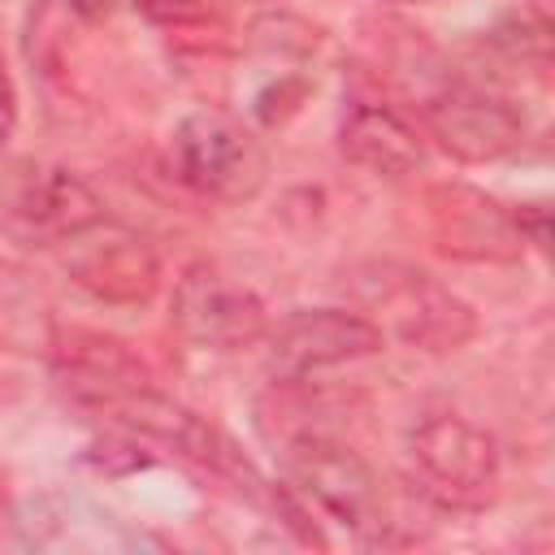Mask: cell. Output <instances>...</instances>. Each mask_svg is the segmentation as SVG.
<instances>
[{"mask_svg": "<svg viewBox=\"0 0 555 555\" xmlns=\"http://www.w3.org/2000/svg\"><path fill=\"white\" fill-rule=\"evenodd\" d=\"M533 17H542V22H551V0H533Z\"/></svg>", "mask_w": 555, "mask_h": 555, "instance_id": "cell-16", "label": "cell"}, {"mask_svg": "<svg viewBox=\"0 0 555 555\" xmlns=\"http://www.w3.org/2000/svg\"><path fill=\"white\" fill-rule=\"evenodd\" d=\"M421 134L460 165H494L525 143V113L477 82H447L421 104Z\"/></svg>", "mask_w": 555, "mask_h": 555, "instance_id": "cell-6", "label": "cell"}, {"mask_svg": "<svg viewBox=\"0 0 555 555\" xmlns=\"http://www.w3.org/2000/svg\"><path fill=\"white\" fill-rule=\"evenodd\" d=\"M65 273L100 304H147L160 291V256L108 217L61 243Z\"/></svg>", "mask_w": 555, "mask_h": 555, "instance_id": "cell-10", "label": "cell"}, {"mask_svg": "<svg viewBox=\"0 0 555 555\" xmlns=\"http://www.w3.org/2000/svg\"><path fill=\"white\" fill-rule=\"evenodd\" d=\"M343 295L364 312L382 338H395L412 351L447 356L477 338V312L434 273L403 260H360L343 269Z\"/></svg>", "mask_w": 555, "mask_h": 555, "instance_id": "cell-2", "label": "cell"}, {"mask_svg": "<svg viewBox=\"0 0 555 555\" xmlns=\"http://www.w3.org/2000/svg\"><path fill=\"white\" fill-rule=\"evenodd\" d=\"M139 17L152 26H204L230 13V0H130Z\"/></svg>", "mask_w": 555, "mask_h": 555, "instance_id": "cell-13", "label": "cell"}, {"mask_svg": "<svg viewBox=\"0 0 555 555\" xmlns=\"http://www.w3.org/2000/svg\"><path fill=\"white\" fill-rule=\"evenodd\" d=\"M269 360L282 377H312L386 347L382 330L356 308H295L269 321Z\"/></svg>", "mask_w": 555, "mask_h": 555, "instance_id": "cell-9", "label": "cell"}, {"mask_svg": "<svg viewBox=\"0 0 555 555\" xmlns=\"http://www.w3.org/2000/svg\"><path fill=\"white\" fill-rule=\"evenodd\" d=\"M273 451L282 464V486L304 507H317L321 516L377 546L416 542V529L399 520L395 494L386 490L382 473L338 429H291L273 438Z\"/></svg>", "mask_w": 555, "mask_h": 555, "instance_id": "cell-1", "label": "cell"}, {"mask_svg": "<svg viewBox=\"0 0 555 555\" xmlns=\"http://www.w3.org/2000/svg\"><path fill=\"white\" fill-rule=\"evenodd\" d=\"M425 225L442 256L473 264H512L525 256V234L516 225V208L468 186V182H434L425 191Z\"/></svg>", "mask_w": 555, "mask_h": 555, "instance_id": "cell-8", "label": "cell"}, {"mask_svg": "<svg viewBox=\"0 0 555 555\" xmlns=\"http://www.w3.org/2000/svg\"><path fill=\"white\" fill-rule=\"evenodd\" d=\"M403 473L425 507L451 516L486 512L503 481L499 442L460 412H425L412 421L403 438Z\"/></svg>", "mask_w": 555, "mask_h": 555, "instance_id": "cell-3", "label": "cell"}, {"mask_svg": "<svg viewBox=\"0 0 555 555\" xmlns=\"http://www.w3.org/2000/svg\"><path fill=\"white\" fill-rule=\"evenodd\" d=\"M104 217L100 195L61 165H17L0 182V225L22 243L61 247Z\"/></svg>", "mask_w": 555, "mask_h": 555, "instance_id": "cell-7", "label": "cell"}, {"mask_svg": "<svg viewBox=\"0 0 555 555\" xmlns=\"http://www.w3.org/2000/svg\"><path fill=\"white\" fill-rule=\"evenodd\" d=\"M338 147L351 165H360L377 178H408L429 156L425 134L416 130V121H408L399 108L377 104V100H356L343 113Z\"/></svg>", "mask_w": 555, "mask_h": 555, "instance_id": "cell-12", "label": "cell"}, {"mask_svg": "<svg viewBox=\"0 0 555 555\" xmlns=\"http://www.w3.org/2000/svg\"><path fill=\"white\" fill-rule=\"evenodd\" d=\"M395 4H429V0H395Z\"/></svg>", "mask_w": 555, "mask_h": 555, "instance_id": "cell-17", "label": "cell"}, {"mask_svg": "<svg viewBox=\"0 0 555 555\" xmlns=\"http://www.w3.org/2000/svg\"><path fill=\"white\" fill-rule=\"evenodd\" d=\"M173 173L204 199L217 204H247L269 182V152L264 139L230 113L199 108L191 113L169 143Z\"/></svg>", "mask_w": 555, "mask_h": 555, "instance_id": "cell-4", "label": "cell"}, {"mask_svg": "<svg viewBox=\"0 0 555 555\" xmlns=\"http://www.w3.org/2000/svg\"><path fill=\"white\" fill-rule=\"evenodd\" d=\"M52 373L69 390L74 403L104 412L121 395L152 386V369L113 334L87 325H56L52 330Z\"/></svg>", "mask_w": 555, "mask_h": 555, "instance_id": "cell-11", "label": "cell"}, {"mask_svg": "<svg viewBox=\"0 0 555 555\" xmlns=\"http://www.w3.org/2000/svg\"><path fill=\"white\" fill-rule=\"evenodd\" d=\"M13 126H17V87H13L9 69H4V56H0V147L9 143Z\"/></svg>", "mask_w": 555, "mask_h": 555, "instance_id": "cell-14", "label": "cell"}, {"mask_svg": "<svg viewBox=\"0 0 555 555\" xmlns=\"http://www.w3.org/2000/svg\"><path fill=\"white\" fill-rule=\"evenodd\" d=\"M169 321L199 351H247L269 334V312L260 295L208 260L191 264L178 278Z\"/></svg>", "mask_w": 555, "mask_h": 555, "instance_id": "cell-5", "label": "cell"}, {"mask_svg": "<svg viewBox=\"0 0 555 555\" xmlns=\"http://www.w3.org/2000/svg\"><path fill=\"white\" fill-rule=\"evenodd\" d=\"M78 13H87V17H100L104 9H108V0H69Z\"/></svg>", "mask_w": 555, "mask_h": 555, "instance_id": "cell-15", "label": "cell"}]
</instances>
